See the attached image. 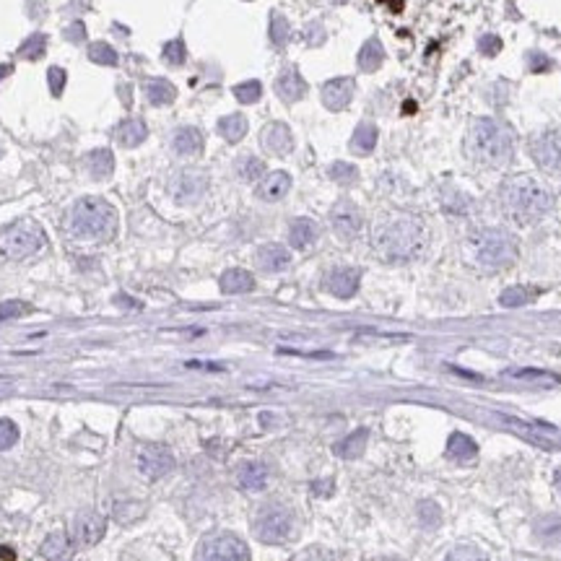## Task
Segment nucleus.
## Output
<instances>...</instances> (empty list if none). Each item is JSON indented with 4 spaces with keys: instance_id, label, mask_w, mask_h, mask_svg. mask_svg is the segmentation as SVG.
I'll return each instance as SVG.
<instances>
[{
    "instance_id": "f257e3e1",
    "label": "nucleus",
    "mask_w": 561,
    "mask_h": 561,
    "mask_svg": "<svg viewBox=\"0 0 561 561\" xmlns=\"http://www.w3.org/2000/svg\"><path fill=\"white\" fill-rule=\"evenodd\" d=\"M372 245L382 258L393 263L413 260L426 245L424 226L410 216H390L374 226Z\"/></svg>"
},
{
    "instance_id": "aec40b11",
    "label": "nucleus",
    "mask_w": 561,
    "mask_h": 561,
    "mask_svg": "<svg viewBox=\"0 0 561 561\" xmlns=\"http://www.w3.org/2000/svg\"><path fill=\"white\" fill-rule=\"evenodd\" d=\"M291 190V177L286 172H271L266 174L258 185V198L266 203H276L280 198H286V193Z\"/></svg>"
},
{
    "instance_id": "1a4fd4ad",
    "label": "nucleus",
    "mask_w": 561,
    "mask_h": 561,
    "mask_svg": "<svg viewBox=\"0 0 561 561\" xmlns=\"http://www.w3.org/2000/svg\"><path fill=\"white\" fill-rule=\"evenodd\" d=\"M136 463H138V470H141L143 478H148V481H158V478H164L166 473H172L174 455L166 445L148 442V445L138 447Z\"/></svg>"
},
{
    "instance_id": "423d86ee",
    "label": "nucleus",
    "mask_w": 561,
    "mask_h": 561,
    "mask_svg": "<svg viewBox=\"0 0 561 561\" xmlns=\"http://www.w3.org/2000/svg\"><path fill=\"white\" fill-rule=\"evenodd\" d=\"M44 245H47V237H44L42 226L29 218L8 223L6 229L0 231V252L8 260H26L36 252H42Z\"/></svg>"
},
{
    "instance_id": "c9c22d12",
    "label": "nucleus",
    "mask_w": 561,
    "mask_h": 561,
    "mask_svg": "<svg viewBox=\"0 0 561 561\" xmlns=\"http://www.w3.org/2000/svg\"><path fill=\"white\" fill-rule=\"evenodd\" d=\"M47 52V36L44 34H31L26 42L19 47V58L24 60H39Z\"/></svg>"
},
{
    "instance_id": "393cba45",
    "label": "nucleus",
    "mask_w": 561,
    "mask_h": 561,
    "mask_svg": "<svg viewBox=\"0 0 561 561\" xmlns=\"http://www.w3.org/2000/svg\"><path fill=\"white\" fill-rule=\"evenodd\" d=\"M143 91L153 107H169V104L177 99V89H174V84H169L166 79H148L143 84Z\"/></svg>"
},
{
    "instance_id": "f3484780",
    "label": "nucleus",
    "mask_w": 561,
    "mask_h": 561,
    "mask_svg": "<svg viewBox=\"0 0 561 561\" xmlns=\"http://www.w3.org/2000/svg\"><path fill=\"white\" fill-rule=\"evenodd\" d=\"M255 263L266 273H280L291 266V252L283 245H263L255 255Z\"/></svg>"
},
{
    "instance_id": "c03bdc74",
    "label": "nucleus",
    "mask_w": 561,
    "mask_h": 561,
    "mask_svg": "<svg viewBox=\"0 0 561 561\" xmlns=\"http://www.w3.org/2000/svg\"><path fill=\"white\" fill-rule=\"evenodd\" d=\"M445 561H489V559H486V554H481L473 546H458L445 556Z\"/></svg>"
},
{
    "instance_id": "4468645a",
    "label": "nucleus",
    "mask_w": 561,
    "mask_h": 561,
    "mask_svg": "<svg viewBox=\"0 0 561 561\" xmlns=\"http://www.w3.org/2000/svg\"><path fill=\"white\" fill-rule=\"evenodd\" d=\"M353 91H356V81L348 79V76H340V79L328 81L323 86V104L330 112H340L351 104Z\"/></svg>"
},
{
    "instance_id": "b1692460",
    "label": "nucleus",
    "mask_w": 561,
    "mask_h": 561,
    "mask_svg": "<svg viewBox=\"0 0 561 561\" xmlns=\"http://www.w3.org/2000/svg\"><path fill=\"white\" fill-rule=\"evenodd\" d=\"M317 234H320V229L312 218H294L288 226V245L294 250H307L310 245H315Z\"/></svg>"
},
{
    "instance_id": "5fc2aeb1",
    "label": "nucleus",
    "mask_w": 561,
    "mask_h": 561,
    "mask_svg": "<svg viewBox=\"0 0 561 561\" xmlns=\"http://www.w3.org/2000/svg\"><path fill=\"white\" fill-rule=\"evenodd\" d=\"M0 559H3V561H14V559H16V554H14V551H11V548L0 546Z\"/></svg>"
},
{
    "instance_id": "cd10ccee",
    "label": "nucleus",
    "mask_w": 561,
    "mask_h": 561,
    "mask_svg": "<svg viewBox=\"0 0 561 561\" xmlns=\"http://www.w3.org/2000/svg\"><path fill=\"white\" fill-rule=\"evenodd\" d=\"M218 283H221L223 294H247V291L255 288V278H252V273H247V271H242V268H231V271H226Z\"/></svg>"
},
{
    "instance_id": "473e14b6",
    "label": "nucleus",
    "mask_w": 561,
    "mask_h": 561,
    "mask_svg": "<svg viewBox=\"0 0 561 561\" xmlns=\"http://www.w3.org/2000/svg\"><path fill=\"white\" fill-rule=\"evenodd\" d=\"M218 133L223 136V141L229 143H239L247 136V117L245 115H226L218 120Z\"/></svg>"
},
{
    "instance_id": "13d9d810",
    "label": "nucleus",
    "mask_w": 561,
    "mask_h": 561,
    "mask_svg": "<svg viewBox=\"0 0 561 561\" xmlns=\"http://www.w3.org/2000/svg\"><path fill=\"white\" fill-rule=\"evenodd\" d=\"M390 3H393V11H400V8H403V3H400V0H390Z\"/></svg>"
},
{
    "instance_id": "9d476101",
    "label": "nucleus",
    "mask_w": 561,
    "mask_h": 561,
    "mask_svg": "<svg viewBox=\"0 0 561 561\" xmlns=\"http://www.w3.org/2000/svg\"><path fill=\"white\" fill-rule=\"evenodd\" d=\"M532 161L546 172H561V133L559 130H543L530 141Z\"/></svg>"
},
{
    "instance_id": "c85d7f7f",
    "label": "nucleus",
    "mask_w": 561,
    "mask_h": 561,
    "mask_svg": "<svg viewBox=\"0 0 561 561\" xmlns=\"http://www.w3.org/2000/svg\"><path fill=\"white\" fill-rule=\"evenodd\" d=\"M374 146H377V128L369 120H364V123H359L356 130H353L348 148L353 153H359V156H367V153L374 151Z\"/></svg>"
},
{
    "instance_id": "5701e85b",
    "label": "nucleus",
    "mask_w": 561,
    "mask_h": 561,
    "mask_svg": "<svg viewBox=\"0 0 561 561\" xmlns=\"http://www.w3.org/2000/svg\"><path fill=\"white\" fill-rule=\"evenodd\" d=\"M148 138V128H146L143 120H138V117H130V120H123V123L115 128V141L123 148H136L141 146Z\"/></svg>"
},
{
    "instance_id": "f03ea898",
    "label": "nucleus",
    "mask_w": 561,
    "mask_h": 561,
    "mask_svg": "<svg viewBox=\"0 0 561 561\" xmlns=\"http://www.w3.org/2000/svg\"><path fill=\"white\" fill-rule=\"evenodd\" d=\"M468 153L475 164L489 166V169H502L512 161L515 153V138H512L510 128L491 117H478L473 120L470 130H468Z\"/></svg>"
},
{
    "instance_id": "7ed1b4c3",
    "label": "nucleus",
    "mask_w": 561,
    "mask_h": 561,
    "mask_svg": "<svg viewBox=\"0 0 561 561\" xmlns=\"http://www.w3.org/2000/svg\"><path fill=\"white\" fill-rule=\"evenodd\" d=\"M117 211L104 198H81L71 206L65 216V229L76 239L86 242H109L117 231Z\"/></svg>"
},
{
    "instance_id": "bf43d9fd",
    "label": "nucleus",
    "mask_w": 561,
    "mask_h": 561,
    "mask_svg": "<svg viewBox=\"0 0 561 561\" xmlns=\"http://www.w3.org/2000/svg\"><path fill=\"white\" fill-rule=\"evenodd\" d=\"M556 478H559V481H561V468H559V473H556Z\"/></svg>"
},
{
    "instance_id": "4d7b16f0",
    "label": "nucleus",
    "mask_w": 561,
    "mask_h": 561,
    "mask_svg": "<svg viewBox=\"0 0 561 561\" xmlns=\"http://www.w3.org/2000/svg\"><path fill=\"white\" fill-rule=\"evenodd\" d=\"M11 71H14L11 65H0V81L6 79V76H11Z\"/></svg>"
},
{
    "instance_id": "a878e982",
    "label": "nucleus",
    "mask_w": 561,
    "mask_h": 561,
    "mask_svg": "<svg viewBox=\"0 0 561 561\" xmlns=\"http://www.w3.org/2000/svg\"><path fill=\"white\" fill-rule=\"evenodd\" d=\"M356 63H359V68L364 73H374L382 63H385V47H382V42L377 36H372V39H367V42L361 44L359 55H356Z\"/></svg>"
},
{
    "instance_id": "864d4df0",
    "label": "nucleus",
    "mask_w": 561,
    "mask_h": 561,
    "mask_svg": "<svg viewBox=\"0 0 561 561\" xmlns=\"http://www.w3.org/2000/svg\"><path fill=\"white\" fill-rule=\"evenodd\" d=\"M115 302H117V304H125V307H130V310H138V307H141V304H138L136 299H128V296H123V294L117 296Z\"/></svg>"
},
{
    "instance_id": "052dcab7",
    "label": "nucleus",
    "mask_w": 561,
    "mask_h": 561,
    "mask_svg": "<svg viewBox=\"0 0 561 561\" xmlns=\"http://www.w3.org/2000/svg\"><path fill=\"white\" fill-rule=\"evenodd\" d=\"M382 561H395V559H382Z\"/></svg>"
},
{
    "instance_id": "2eb2a0df",
    "label": "nucleus",
    "mask_w": 561,
    "mask_h": 561,
    "mask_svg": "<svg viewBox=\"0 0 561 561\" xmlns=\"http://www.w3.org/2000/svg\"><path fill=\"white\" fill-rule=\"evenodd\" d=\"M359 280H361V273L356 268H333L330 273L325 276L323 283L333 296H338V299H351V296L359 291Z\"/></svg>"
},
{
    "instance_id": "4be33fe9",
    "label": "nucleus",
    "mask_w": 561,
    "mask_h": 561,
    "mask_svg": "<svg viewBox=\"0 0 561 561\" xmlns=\"http://www.w3.org/2000/svg\"><path fill=\"white\" fill-rule=\"evenodd\" d=\"M73 546H76V543L68 538V532L55 530V532H50V535L44 538L42 556L47 561H71L73 559Z\"/></svg>"
},
{
    "instance_id": "0eeeda50",
    "label": "nucleus",
    "mask_w": 561,
    "mask_h": 561,
    "mask_svg": "<svg viewBox=\"0 0 561 561\" xmlns=\"http://www.w3.org/2000/svg\"><path fill=\"white\" fill-rule=\"evenodd\" d=\"M478 263L486 268H510L517 260V239L504 229H481L473 237Z\"/></svg>"
},
{
    "instance_id": "603ef678",
    "label": "nucleus",
    "mask_w": 561,
    "mask_h": 561,
    "mask_svg": "<svg viewBox=\"0 0 561 561\" xmlns=\"http://www.w3.org/2000/svg\"><path fill=\"white\" fill-rule=\"evenodd\" d=\"M68 39H71V42H84V39H86L84 24H73L71 29H68Z\"/></svg>"
},
{
    "instance_id": "9b49d317",
    "label": "nucleus",
    "mask_w": 561,
    "mask_h": 561,
    "mask_svg": "<svg viewBox=\"0 0 561 561\" xmlns=\"http://www.w3.org/2000/svg\"><path fill=\"white\" fill-rule=\"evenodd\" d=\"M330 226L333 231L338 234L343 242H351V239L359 237L361 226H364V218H361L359 206L353 201H338L330 211Z\"/></svg>"
},
{
    "instance_id": "37998d69",
    "label": "nucleus",
    "mask_w": 561,
    "mask_h": 561,
    "mask_svg": "<svg viewBox=\"0 0 561 561\" xmlns=\"http://www.w3.org/2000/svg\"><path fill=\"white\" fill-rule=\"evenodd\" d=\"M510 380H527V382H556V374H548L543 369H510Z\"/></svg>"
},
{
    "instance_id": "a18cd8bd",
    "label": "nucleus",
    "mask_w": 561,
    "mask_h": 561,
    "mask_svg": "<svg viewBox=\"0 0 561 561\" xmlns=\"http://www.w3.org/2000/svg\"><path fill=\"white\" fill-rule=\"evenodd\" d=\"M19 439V429L11 418H0V450H11Z\"/></svg>"
},
{
    "instance_id": "2f4dec72",
    "label": "nucleus",
    "mask_w": 561,
    "mask_h": 561,
    "mask_svg": "<svg viewBox=\"0 0 561 561\" xmlns=\"http://www.w3.org/2000/svg\"><path fill=\"white\" fill-rule=\"evenodd\" d=\"M538 296V291L530 286H510L504 288L502 296H499V304L502 307H507V310H517V307H525V304H530L532 299Z\"/></svg>"
},
{
    "instance_id": "ddd939ff",
    "label": "nucleus",
    "mask_w": 561,
    "mask_h": 561,
    "mask_svg": "<svg viewBox=\"0 0 561 561\" xmlns=\"http://www.w3.org/2000/svg\"><path fill=\"white\" fill-rule=\"evenodd\" d=\"M208 187V177L206 172H198V169H185L174 177L172 182V195L177 203H195L201 201L203 193Z\"/></svg>"
},
{
    "instance_id": "ea45409f",
    "label": "nucleus",
    "mask_w": 561,
    "mask_h": 561,
    "mask_svg": "<svg viewBox=\"0 0 561 561\" xmlns=\"http://www.w3.org/2000/svg\"><path fill=\"white\" fill-rule=\"evenodd\" d=\"M234 96H237L242 104H255V101L263 96V86H260V81H245V84H237V86H234Z\"/></svg>"
},
{
    "instance_id": "3c124183",
    "label": "nucleus",
    "mask_w": 561,
    "mask_h": 561,
    "mask_svg": "<svg viewBox=\"0 0 561 561\" xmlns=\"http://www.w3.org/2000/svg\"><path fill=\"white\" fill-rule=\"evenodd\" d=\"M304 39H307V44H323V39H325L323 26H320V24H310L307 31H304Z\"/></svg>"
},
{
    "instance_id": "7c9ffc66",
    "label": "nucleus",
    "mask_w": 561,
    "mask_h": 561,
    "mask_svg": "<svg viewBox=\"0 0 561 561\" xmlns=\"http://www.w3.org/2000/svg\"><path fill=\"white\" fill-rule=\"evenodd\" d=\"M475 455H478V445H475L470 437H465V434H453V437H450V445H447V458L468 463V460H473Z\"/></svg>"
},
{
    "instance_id": "39448f33",
    "label": "nucleus",
    "mask_w": 561,
    "mask_h": 561,
    "mask_svg": "<svg viewBox=\"0 0 561 561\" xmlns=\"http://www.w3.org/2000/svg\"><path fill=\"white\" fill-rule=\"evenodd\" d=\"M252 530H255V538L260 543H268V546H280L296 535V515L291 507L280 502L263 504L252 520Z\"/></svg>"
},
{
    "instance_id": "58836bf2",
    "label": "nucleus",
    "mask_w": 561,
    "mask_h": 561,
    "mask_svg": "<svg viewBox=\"0 0 561 561\" xmlns=\"http://www.w3.org/2000/svg\"><path fill=\"white\" fill-rule=\"evenodd\" d=\"M328 174H330V180L338 182V185H353V182L359 180V172H356V166L348 164V161H335V164H330Z\"/></svg>"
},
{
    "instance_id": "20e7f679",
    "label": "nucleus",
    "mask_w": 561,
    "mask_h": 561,
    "mask_svg": "<svg viewBox=\"0 0 561 561\" xmlns=\"http://www.w3.org/2000/svg\"><path fill=\"white\" fill-rule=\"evenodd\" d=\"M502 203L507 213L520 223H532L543 218L554 206V198L546 185L532 177H515L502 187Z\"/></svg>"
},
{
    "instance_id": "de8ad7c7",
    "label": "nucleus",
    "mask_w": 561,
    "mask_h": 561,
    "mask_svg": "<svg viewBox=\"0 0 561 561\" xmlns=\"http://www.w3.org/2000/svg\"><path fill=\"white\" fill-rule=\"evenodd\" d=\"M47 81H50V91L52 96H60V94L65 91V71L63 68H50V73H47Z\"/></svg>"
},
{
    "instance_id": "e433bc0d",
    "label": "nucleus",
    "mask_w": 561,
    "mask_h": 561,
    "mask_svg": "<svg viewBox=\"0 0 561 561\" xmlns=\"http://www.w3.org/2000/svg\"><path fill=\"white\" fill-rule=\"evenodd\" d=\"M535 535L540 540H546V543H556L561 538V517L556 515H548V517L538 520V525H535Z\"/></svg>"
},
{
    "instance_id": "a19ab883",
    "label": "nucleus",
    "mask_w": 561,
    "mask_h": 561,
    "mask_svg": "<svg viewBox=\"0 0 561 561\" xmlns=\"http://www.w3.org/2000/svg\"><path fill=\"white\" fill-rule=\"evenodd\" d=\"M89 58H91V63L99 65H117V52L107 42H94L89 47Z\"/></svg>"
},
{
    "instance_id": "6e6552de",
    "label": "nucleus",
    "mask_w": 561,
    "mask_h": 561,
    "mask_svg": "<svg viewBox=\"0 0 561 561\" xmlns=\"http://www.w3.org/2000/svg\"><path fill=\"white\" fill-rule=\"evenodd\" d=\"M195 561H250V548L234 532H213L201 540Z\"/></svg>"
},
{
    "instance_id": "6e6d98bb",
    "label": "nucleus",
    "mask_w": 561,
    "mask_h": 561,
    "mask_svg": "<svg viewBox=\"0 0 561 561\" xmlns=\"http://www.w3.org/2000/svg\"><path fill=\"white\" fill-rule=\"evenodd\" d=\"M120 91H123V104L130 107V104H133V99H130V86H120Z\"/></svg>"
},
{
    "instance_id": "72a5a7b5",
    "label": "nucleus",
    "mask_w": 561,
    "mask_h": 561,
    "mask_svg": "<svg viewBox=\"0 0 561 561\" xmlns=\"http://www.w3.org/2000/svg\"><path fill=\"white\" fill-rule=\"evenodd\" d=\"M237 174L245 182H260L266 177V164H263L258 156H239Z\"/></svg>"
},
{
    "instance_id": "f704fd0d",
    "label": "nucleus",
    "mask_w": 561,
    "mask_h": 561,
    "mask_svg": "<svg viewBox=\"0 0 561 561\" xmlns=\"http://www.w3.org/2000/svg\"><path fill=\"white\" fill-rule=\"evenodd\" d=\"M271 42H273V47H286L288 39H291V26H288L286 16L278 14V11H273L271 14Z\"/></svg>"
},
{
    "instance_id": "09e8293b",
    "label": "nucleus",
    "mask_w": 561,
    "mask_h": 561,
    "mask_svg": "<svg viewBox=\"0 0 561 561\" xmlns=\"http://www.w3.org/2000/svg\"><path fill=\"white\" fill-rule=\"evenodd\" d=\"M527 65H530L532 73H546V71H551V58L540 55V52H530V55H527Z\"/></svg>"
},
{
    "instance_id": "8fccbe9b",
    "label": "nucleus",
    "mask_w": 561,
    "mask_h": 561,
    "mask_svg": "<svg viewBox=\"0 0 561 561\" xmlns=\"http://www.w3.org/2000/svg\"><path fill=\"white\" fill-rule=\"evenodd\" d=\"M418 515H421V520H424L426 525H434V522H439V517H442V515H439V510L434 507L432 502H424V504H421Z\"/></svg>"
},
{
    "instance_id": "79ce46f5",
    "label": "nucleus",
    "mask_w": 561,
    "mask_h": 561,
    "mask_svg": "<svg viewBox=\"0 0 561 561\" xmlns=\"http://www.w3.org/2000/svg\"><path fill=\"white\" fill-rule=\"evenodd\" d=\"M31 307L21 299H11V302H3L0 304V323H6V320H19V317L29 315Z\"/></svg>"
},
{
    "instance_id": "f8f14e48",
    "label": "nucleus",
    "mask_w": 561,
    "mask_h": 561,
    "mask_svg": "<svg viewBox=\"0 0 561 561\" xmlns=\"http://www.w3.org/2000/svg\"><path fill=\"white\" fill-rule=\"evenodd\" d=\"M107 532V517L99 515V512L86 510L76 515L73 520V543L81 548H91L96 546Z\"/></svg>"
},
{
    "instance_id": "6ab92c4d",
    "label": "nucleus",
    "mask_w": 561,
    "mask_h": 561,
    "mask_svg": "<svg viewBox=\"0 0 561 561\" xmlns=\"http://www.w3.org/2000/svg\"><path fill=\"white\" fill-rule=\"evenodd\" d=\"M237 483L245 491H263L268 486V465L260 460H247L237 468Z\"/></svg>"
},
{
    "instance_id": "412c9836",
    "label": "nucleus",
    "mask_w": 561,
    "mask_h": 561,
    "mask_svg": "<svg viewBox=\"0 0 561 561\" xmlns=\"http://www.w3.org/2000/svg\"><path fill=\"white\" fill-rule=\"evenodd\" d=\"M172 148L177 156H195L203 148V136L201 130L193 125H182L172 133Z\"/></svg>"
},
{
    "instance_id": "bb28decb",
    "label": "nucleus",
    "mask_w": 561,
    "mask_h": 561,
    "mask_svg": "<svg viewBox=\"0 0 561 561\" xmlns=\"http://www.w3.org/2000/svg\"><path fill=\"white\" fill-rule=\"evenodd\" d=\"M86 169L94 180H107L115 172V156L109 148H94L86 156Z\"/></svg>"
},
{
    "instance_id": "dca6fc26",
    "label": "nucleus",
    "mask_w": 561,
    "mask_h": 561,
    "mask_svg": "<svg viewBox=\"0 0 561 561\" xmlns=\"http://www.w3.org/2000/svg\"><path fill=\"white\" fill-rule=\"evenodd\" d=\"M260 146H263L268 153H273V156H286V153L294 148V136H291L288 125L268 123L266 128H263V133H260Z\"/></svg>"
},
{
    "instance_id": "c756f323",
    "label": "nucleus",
    "mask_w": 561,
    "mask_h": 561,
    "mask_svg": "<svg viewBox=\"0 0 561 561\" xmlns=\"http://www.w3.org/2000/svg\"><path fill=\"white\" fill-rule=\"evenodd\" d=\"M367 437H369L367 429H359V432L348 434V437L340 439L338 445H335V455H338V458H343V460H356V458H361V455H364Z\"/></svg>"
},
{
    "instance_id": "49530a36",
    "label": "nucleus",
    "mask_w": 561,
    "mask_h": 561,
    "mask_svg": "<svg viewBox=\"0 0 561 561\" xmlns=\"http://www.w3.org/2000/svg\"><path fill=\"white\" fill-rule=\"evenodd\" d=\"M478 50H481L483 58H497L499 52H502V36L483 34L481 39H478Z\"/></svg>"
},
{
    "instance_id": "4c0bfd02",
    "label": "nucleus",
    "mask_w": 561,
    "mask_h": 561,
    "mask_svg": "<svg viewBox=\"0 0 561 561\" xmlns=\"http://www.w3.org/2000/svg\"><path fill=\"white\" fill-rule=\"evenodd\" d=\"M161 58H164L166 65H172V68H180L185 65L187 60V47L182 39H172V42L164 44V50H161Z\"/></svg>"
},
{
    "instance_id": "a211bd4d",
    "label": "nucleus",
    "mask_w": 561,
    "mask_h": 561,
    "mask_svg": "<svg viewBox=\"0 0 561 561\" xmlns=\"http://www.w3.org/2000/svg\"><path fill=\"white\" fill-rule=\"evenodd\" d=\"M276 94H278L283 101H299L307 96V81L299 76V71L294 68H286V71L278 73V79H276Z\"/></svg>"
}]
</instances>
